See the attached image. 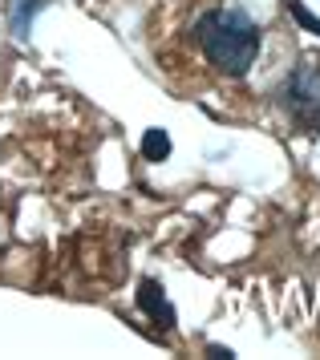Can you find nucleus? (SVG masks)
I'll return each mask as SVG.
<instances>
[{
  "mask_svg": "<svg viewBox=\"0 0 320 360\" xmlns=\"http://www.w3.org/2000/svg\"><path fill=\"white\" fill-rule=\"evenodd\" d=\"M191 37L223 77H247L264 45V29L243 8H211L195 20Z\"/></svg>",
  "mask_w": 320,
  "mask_h": 360,
  "instance_id": "1",
  "label": "nucleus"
},
{
  "mask_svg": "<svg viewBox=\"0 0 320 360\" xmlns=\"http://www.w3.org/2000/svg\"><path fill=\"white\" fill-rule=\"evenodd\" d=\"M276 105L300 134H320V61H300L276 85Z\"/></svg>",
  "mask_w": 320,
  "mask_h": 360,
  "instance_id": "2",
  "label": "nucleus"
},
{
  "mask_svg": "<svg viewBox=\"0 0 320 360\" xmlns=\"http://www.w3.org/2000/svg\"><path fill=\"white\" fill-rule=\"evenodd\" d=\"M138 308L150 316V324L154 328H162V332H175V324H178V311H175V304H171V295H166V288H162L159 279H138Z\"/></svg>",
  "mask_w": 320,
  "mask_h": 360,
  "instance_id": "3",
  "label": "nucleus"
},
{
  "mask_svg": "<svg viewBox=\"0 0 320 360\" xmlns=\"http://www.w3.org/2000/svg\"><path fill=\"white\" fill-rule=\"evenodd\" d=\"M53 0H8V25H13L16 37H29L32 29V17L37 13H45Z\"/></svg>",
  "mask_w": 320,
  "mask_h": 360,
  "instance_id": "4",
  "label": "nucleus"
},
{
  "mask_svg": "<svg viewBox=\"0 0 320 360\" xmlns=\"http://www.w3.org/2000/svg\"><path fill=\"white\" fill-rule=\"evenodd\" d=\"M142 158L146 162H166V158H171V134L166 130H146L142 134Z\"/></svg>",
  "mask_w": 320,
  "mask_h": 360,
  "instance_id": "5",
  "label": "nucleus"
},
{
  "mask_svg": "<svg viewBox=\"0 0 320 360\" xmlns=\"http://www.w3.org/2000/svg\"><path fill=\"white\" fill-rule=\"evenodd\" d=\"M284 8H288V17L304 29V33H312V37H320V17L308 8L304 0H284Z\"/></svg>",
  "mask_w": 320,
  "mask_h": 360,
  "instance_id": "6",
  "label": "nucleus"
},
{
  "mask_svg": "<svg viewBox=\"0 0 320 360\" xmlns=\"http://www.w3.org/2000/svg\"><path fill=\"white\" fill-rule=\"evenodd\" d=\"M207 356L211 360H235V352H231V348H223V344H207Z\"/></svg>",
  "mask_w": 320,
  "mask_h": 360,
  "instance_id": "7",
  "label": "nucleus"
}]
</instances>
